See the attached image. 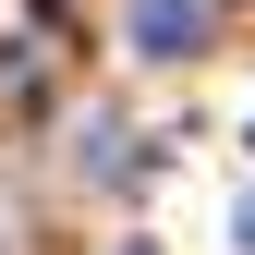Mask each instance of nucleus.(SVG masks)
Segmentation results:
<instances>
[{
    "label": "nucleus",
    "instance_id": "1",
    "mask_svg": "<svg viewBox=\"0 0 255 255\" xmlns=\"http://www.w3.org/2000/svg\"><path fill=\"white\" fill-rule=\"evenodd\" d=\"M134 49H146V61L207 49V0H134Z\"/></svg>",
    "mask_w": 255,
    "mask_h": 255
}]
</instances>
